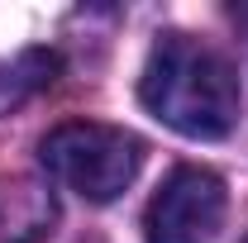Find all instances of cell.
<instances>
[{"label": "cell", "instance_id": "1", "mask_svg": "<svg viewBox=\"0 0 248 243\" xmlns=\"http://www.w3.org/2000/svg\"><path fill=\"white\" fill-rule=\"evenodd\" d=\"M139 100L186 138H224L239 124V76L229 58L182 29L157 33L139 76Z\"/></svg>", "mask_w": 248, "mask_h": 243}, {"label": "cell", "instance_id": "2", "mask_svg": "<svg viewBox=\"0 0 248 243\" xmlns=\"http://www.w3.org/2000/svg\"><path fill=\"white\" fill-rule=\"evenodd\" d=\"M143 138L115 129V124H95V120H67L43 138V172L62 182L67 191H77L91 205H110L134 186L139 167H143Z\"/></svg>", "mask_w": 248, "mask_h": 243}, {"label": "cell", "instance_id": "3", "mask_svg": "<svg viewBox=\"0 0 248 243\" xmlns=\"http://www.w3.org/2000/svg\"><path fill=\"white\" fill-rule=\"evenodd\" d=\"M224 182L210 167H177L143 210L148 243H210L224 224Z\"/></svg>", "mask_w": 248, "mask_h": 243}, {"label": "cell", "instance_id": "4", "mask_svg": "<svg viewBox=\"0 0 248 243\" xmlns=\"http://www.w3.org/2000/svg\"><path fill=\"white\" fill-rule=\"evenodd\" d=\"M58 224V200L48 182H19L0 186V243H43Z\"/></svg>", "mask_w": 248, "mask_h": 243}, {"label": "cell", "instance_id": "5", "mask_svg": "<svg viewBox=\"0 0 248 243\" xmlns=\"http://www.w3.org/2000/svg\"><path fill=\"white\" fill-rule=\"evenodd\" d=\"M58 67H62L58 53H48V48H29L19 58L0 62V115H10V110L29 105L38 91H48Z\"/></svg>", "mask_w": 248, "mask_h": 243}, {"label": "cell", "instance_id": "6", "mask_svg": "<svg viewBox=\"0 0 248 243\" xmlns=\"http://www.w3.org/2000/svg\"><path fill=\"white\" fill-rule=\"evenodd\" d=\"M244 243H248V239H244Z\"/></svg>", "mask_w": 248, "mask_h": 243}]
</instances>
